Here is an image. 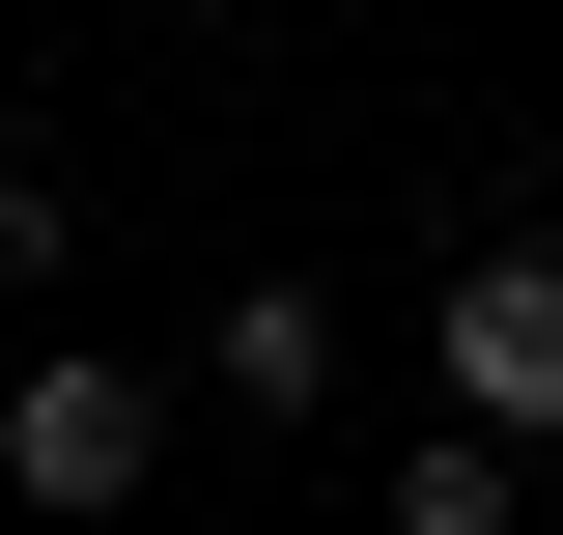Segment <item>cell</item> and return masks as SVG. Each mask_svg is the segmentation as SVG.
Segmentation results:
<instances>
[{
    "label": "cell",
    "mask_w": 563,
    "mask_h": 535,
    "mask_svg": "<svg viewBox=\"0 0 563 535\" xmlns=\"http://www.w3.org/2000/svg\"><path fill=\"white\" fill-rule=\"evenodd\" d=\"M141 479H169V367L57 338V367L0 395V507H141Z\"/></svg>",
    "instance_id": "obj_1"
},
{
    "label": "cell",
    "mask_w": 563,
    "mask_h": 535,
    "mask_svg": "<svg viewBox=\"0 0 563 535\" xmlns=\"http://www.w3.org/2000/svg\"><path fill=\"white\" fill-rule=\"evenodd\" d=\"M422 367H451L479 423H536V451H563V254H536V226H507V254H451V310H422Z\"/></svg>",
    "instance_id": "obj_2"
},
{
    "label": "cell",
    "mask_w": 563,
    "mask_h": 535,
    "mask_svg": "<svg viewBox=\"0 0 563 535\" xmlns=\"http://www.w3.org/2000/svg\"><path fill=\"white\" fill-rule=\"evenodd\" d=\"M198 395L225 423H339V282H225L198 310Z\"/></svg>",
    "instance_id": "obj_3"
},
{
    "label": "cell",
    "mask_w": 563,
    "mask_h": 535,
    "mask_svg": "<svg viewBox=\"0 0 563 535\" xmlns=\"http://www.w3.org/2000/svg\"><path fill=\"white\" fill-rule=\"evenodd\" d=\"M507 451H536V423H479V395H451V423L395 451V535H507Z\"/></svg>",
    "instance_id": "obj_4"
},
{
    "label": "cell",
    "mask_w": 563,
    "mask_h": 535,
    "mask_svg": "<svg viewBox=\"0 0 563 535\" xmlns=\"http://www.w3.org/2000/svg\"><path fill=\"white\" fill-rule=\"evenodd\" d=\"M85 254V198H57V170H29V141H0V310H29V282H57Z\"/></svg>",
    "instance_id": "obj_5"
}]
</instances>
